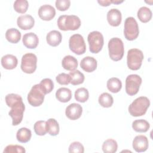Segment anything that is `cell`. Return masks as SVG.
<instances>
[{
    "label": "cell",
    "mask_w": 153,
    "mask_h": 153,
    "mask_svg": "<svg viewBox=\"0 0 153 153\" xmlns=\"http://www.w3.org/2000/svg\"><path fill=\"white\" fill-rule=\"evenodd\" d=\"M143 59V54L140 50L131 48L128 51L127 63L131 70L136 71L140 69Z\"/></svg>",
    "instance_id": "5"
},
{
    "label": "cell",
    "mask_w": 153,
    "mask_h": 153,
    "mask_svg": "<svg viewBox=\"0 0 153 153\" xmlns=\"http://www.w3.org/2000/svg\"><path fill=\"white\" fill-rule=\"evenodd\" d=\"M56 7L59 11H66L68 10L71 5L69 0H57L55 3Z\"/></svg>",
    "instance_id": "39"
},
{
    "label": "cell",
    "mask_w": 153,
    "mask_h": 153,
    "mask_svg": "<svg viewBox=\"0 0 153 153\" xmlns=\"http://www.w3.org/2000/svg\"><path fill=\"white\" fill-rule=\"evenodd\" d=\"M23 45L27 48L34 49L35 48L39 42V39L37 35L33 33H27L25 34L22 38Z\"/></svg>",
    "instance_id": "18"
},
{
    "label": "cell",
    "mask_w": 153,
    "mask_h": 153,
    "mask_svg": "<svg viewBox=\"0 0 153 153\" xmlns=\"http://www.w3.org/2000/svg\"><path fill=\"white\" fill-rule=\"evenodd\" d=\"M57 82L61 85H68L71 83V77L69 74L65 73L59 74L56 78Z\"/></svg>",
    "instance_id": "38"
},
{
    "label": "cell",
    "mask_w": 153,
    "mask_h": 153,
    "mask_svg": "<svg viewBox=\"0 0 153 153\" xmlns=\"http://www.w3.org/2000/svg\"><path fill=\"white\" fill-rule=\"evenodd\" d=\"M45 94L41 90L39 84L34 85L27 94V101L32 106H39L44 102Z\"/></svg>",
    "instance_id": "9"
},
{
    "label": "cell",
    "mask_w": 153,
    "mask_h": 153,
    "mask_svg": "<svg viewBox=\"0 0 153 153\" xmlns=\"http://www.w3.org/2000/svg\"><path fill=\"white\" fill-rule=\"evenodd\" d=\"M32 136L31 131L26 127L20 128L16 133L17 140L21 143H26L30 140Z\"/></svg>",
    "instance_id": "25"
},
{
    "label": "cell",
    "mask_w": 153,
    "mask_h": 153,
    "mask_svg": "<svg viewBox=\"0 0 153 153\" xmlns=\"http://www.w3.org/2000/svg\"><path fill=\"white\" fill-rule=\"evenodd\" d=\"M118 148L117 142L112 139L106 140L102 145V150L105 153H114Z\"/></svg>",
    "instance_id": "29"
},
{
    "label": "cell",
    "mask_w": 153,
    "mask_h": 153,
    "mask_svg": "<svg viewBox=\"0 0 153 153\" xmlns=\"http://www.w3.org/2000/svg\"><path fill=\"white\" fill-rule=\"evenodd\" d=\"M69 75L71 77V84L74 85L82 84L85 79L84 74L78 70L71 71Z\"/></svg>",
    "instance_id": "30"
},
{
    "label": "cell",
    "mask_w": 153,
    "mask_h": 153,
    "mask_svg": "<svg viewBox=\"0 0 153 153\" xmlns=\"http://www.w3.org/2000/svg\"><path fill=\"white\" fill-rule=\"evenodd\" d=\"M142 84L141 77L136 74H131L127 76L126 79V91L129 96L136 94Z\"/></svg>",
    "instance_id": "10"
},
{
    "label": "cell",
    "mask_w": 153,
    "mask_h": 153,
    "mask_svg": "<svg viewBox=\"0 0 153 153\" xmlns=\"http://www.w3.org/2000/svg\"><path fill=\"white\" fill-rule=\"evenodd\" d=\"M107 88L112 93H116L120 91L122 87L121 81L116 77H113L109 79L107 81Z\"/></svg>",
    "instance_id": "26"
},
{
    "label": "cell",
    "mask_w": 153,
    "mask_h": 153,
    "mask_svg": "<svg viewBox=\"0 0 153 153\" xmlns=\"http://www.w3.org/2000/svg\"><path fill=\"white\" fill-rule=\"evenodd\" d=\"M137 17L143 23L148 22L152 18V11L146 7H140L137 11Z\"/></svg>",
    "instance_id": "28"
},
{
    "label": "cell",
    "mask_w": 153,
    "mask_h": 153,
    "mask_svg": "<svg viewBox=\"0 0 153 153\" xmlns=\"http://www.w3.org/2000/svg\"><path fill=\"white\" fill-rule=\"evenodd\" d=\"M5 38L10 42L16 44L20 40L21 33L16 28H10L6 31Z\"/></svg>",
    "instance_id": "24"
},
{
    "label": "cell",
    "mask_w": 153,
    "mask_h": 153,
    "mask_svg": "<svg viewBox=\"0 0 153 153\" xmlns=\"http://www.w3.org/2000/svg\"><path fill=\"white\" fill-rule=\"evenodd\" d=\"M82 112V106L78 103H73L69 105L65 111L66 117L71 120H76L80 118Z\"/></svg>",
    "instance_id": "12"
},
{
    "label": "cell",
    "mask_w": 153,
    "mask_h": 153,
    "mask_svg": "<svg viewBox=\"0 0 153 153\" xmlns=\"http://www.w3.org/2000/svg\"><path fill=\"white\" fill-rule=\"evenodd\" d=\"M56 99L63 103L69 102L72 97V91L66 87H61L56 92Z\"/></svg>",
    "instance_id": "22"
},
{
    "label": "cell",
    "mask_w": 153,
    "mask_h": 153,
    "mask_svg": "<svg viewBox=\"0 0 153 153\" xmlns=\"http://www.w3.org/2000/svg\"><path fill=\"white\" fill-rule=\"evenodd\" d=\"M97 60L93 57L87 56L83 58L80 63L81 68L87 72H92L97 68Z\"/></svg>",
    "instance_id": "17"
},
{
    "label": "cell",
    "mask_w": 153,
    "mask_h": 153,
    "mask_svg": "<svg viewBox=\"0 0 153 153\" xmlns=\"http://www.w3.org/2000/svg\"><path fill=\"white\" fill-rule=\"evenodd\" d=\"M14 10L19 13H25L27 11L29 4L26 0H16L14 3Z\"/></svg>",
    "instance_id": "34"
},
{
    "label": "cell",
    "mask_w": 153,
    "mask_h": 153,
    "mask_svg": "<svg viewBox=\"0 0 153 153\" xmlns=\"http://www.w3.org/2000/svg\"><path fill=\"white\" fill-rule=\"evenodd\" d=\"M84 152V146L79 142H72L69 146V152L70 153H83Z\"/></svg>",
    "instance_id": "37"
},
{
    "label": "cell",
    "mask_w": 153,
    "mask_h": 153,
    "mask_svg": "<svg viewBox=\"0 0 153 153\" xmlns=\"http://www.w3.org/2000/svg\"><path fill=\"white\" fill-rule=\"evenodd\" d=\"M150 105L149 99L140 96L136 99L128 106V112L131 116L139 117L143 115Z\"/></svg>",
    "instance_id": "2"
},
{
    "label": "cell",
    "mask_w": 153,
    "mask_h": 153,
    "mask_svg": "<svg viewBox=\"0 0 153 153\" xmlns=\"http://www.w3.org/2000/svg\"><path fill=\"white\" fill-rule=\"evenodd\" d=\"M47 133L51 136H56L59 133V125L54 118H50L46 121Z\"/></svg>",
    "instance_id": "27"
},
{
    "label": "cell",
    "mask_w": 153,
    "mask_h": 153,
    "mask_svg": "<svg viewBox=\"0 0 153 153\" xmlns=\"http://www.w3.org/2000/svg\"><path fill=\"white\" fill-rule=\"evenodd\" d=\"M37 57L33 53H26L22 56L21 69L26 74H32L36 69Z\"/></svg>",
    "instance_id": "11"
},
{
    "label": "cell",
    "mask_w": 153,
    "mask_h": 153,
    "mask_svg": "<svg viewBox=\"0 0 153 153\" xmlns=\"http://www.w3.org/2000/svg\"><path fill=\"white\" fill-rule=\"evenodd\" d=\"M97 2L102 6L107 7L112 3V0H98Z\"/></svg>",
    "instance_id": "40"
},
{
    "label": "cell",
    "mask_w": 153,
    "mask_h": 153,
    "mask_svg": "<svg viewBox=\"0 0 153 153\" xmlns=\"http://www.w3.org/2000/svg\"><path fill=\"white\" fill-rule=\"evenodd\" d=\"M123 1H119V0H112V3L115 4H118L120 3H122Z\"/></svg>",
    "instance_id": "41"
},
{
    "label": "cell",
    "mask_w": 153,
    "mask_h": 153,
    "mask_svg": "<svg viewBox=\"0 0 153 153\" xmlns=\"http://www.w3.org/2000/svg\"><path fill=\"white\" fill-rule=\"evenodd\" d=\"M17 26L23 30H29L32 29L35 24L34 19L32 16L25 14L19 16L17 20Z\"/></svg>",
    "instance_id": "15"
},
{
    "label": "cell",
    "mask_w": 153,
    "mask_h": 153,
    "mask_svg": "<svg viewBox=\"0 0 153 153\" xmlns=\"http://www.w3.org/2000/svg\"><path fill=\"white\" fill-rule=\"evenodd\" d=\"M133 148L137 152H145L148 148V140L144 135L136 136L133 140Z\"/></svg>",
    "instance_id": "14"
},
{
    "label": "cell",
    "mask_w": 153,
    "mask_h": 153,
    "mask_svg": "<svg viewBox=\"0 0 153 153\" xmlns=\"http://www.w3.org/2000/svg\"><path fill=\"white\" fill-rule=\"evenodd\" d=\"M63 68L68 71H75L78 67V61L74 56L68 55L63 57L62 62Z\"/></svg>",
    "instance_id": "21"
},
{
    "label": "cell",
    "mask_w": 153,
    "mask_h": 153,
    "mask_svg": "<svg viewBox=\"0 0 153 153\" xmlns=\"http://www.w3.org/2000/svg\"><path fill=\"white\" fill-rule=\"evenodd\" d=\"M26 152L24 147L17 145H9L7 146L4 150V153H25Z\"/></svg>",
    "instance_id": "36"
},
{
    "label": "cell",
    "mask_w": 153,
    "mask_h": 153,
    "mask_svg": "<svg viewBox=\"0 0 153 153\" xmlns=\"http://www.w3.org/2000/svg\"><path fill=\"white\" fill-rule=\"evenodd\" d=\"M150 127L149 123L145 120H136L132 123V128L136 132H146Z\"/></svg>",
    "instance_id": "23"
},
{
    "label": "cell",
    "mask_w": 153,
    "mask_h": 153,
    "mask_svg": "<svg viewBox=\"0 0 153 153\" xmlns=\"http://www.w3.org/2000/svg\"><path fill=\"white\" fill-rule=\"evenodd\" d=\"M89 44V49L92 53H98L102 50L104 39L102 34L99 31H93L90 32L87 37Z\"/></svg>",
    "instance_id": "7"
},
{
    "label": "cell",
    "mask_w": 153,
    "mask_h": 153,
    "mask_svg": "<svg viewBox=\"0 0 153 153\" xmlns=\"http://www.w3.org/2000/svg\"><path fill=\"white\" fill-rule=\"evenodd\" d=\"M109 55L114 61L120 60L124 55V48L122 40L119 38H112L108 42Z\"/></svg>",
    "instance_id": "4"
},
{
    "label": "cell",
    "mask_w": 153,
    "mask_h": 153,
    "mask_svg": "<svg viewBox=\"0 0 153 153\" xmlns=\"http://www.w3.org/2000/svg\"><path fill=\"white\" fill-rule=\"evenodd\" d=\"M122 16L120 11L117 8L111 9L107 13V20L112 26H118L121 22Z\"/></svg>",
    "instance_id": "16"
},
{
    "label": "cell",
    "mask_w": 153,
    "mask_h": 153,
    "mask_svg": "<svg viewBox=\"0 0 153 153\" xmlns=\"http://www.w3.org/2000/svg\"><path fill=\"white\" fill-rule=\"evenodd\" d=\"M18 63V60L15 56L12 54H6L1 58V65L6 69H14Z\"/></svg>",
    "instance_id": "19"
},
{
    "label": "cell",
    "mask_w": 153,
    "mask_h": 153,
    "mask_svg": "<svg viewBox=\"0 0 153 153\" xmlns=\"http://www.w3.org/2000/svg\"><path fill=\"white\" fill-rule=\"evenodd\" d=\"M57 26L62 30H75L80 27L81 20L75 15H62L57 19Z\"/></svg>",
    "instance_id": "3"
},
{
    "label": "cell",
    "mask_w": 153,
    "mask_h": 153,
    "mask_svg": "<svg viewBox=\"0 0 153 153\" xmlns=\"http://www.w3.org/2000/svg\"><path fill=\"white\" fill-rule=\"evenodd\" d=\"M62 36L61 33L55 30L49 32L46 36L47 43L52 47H56L59 45L62 41Z\"/></svg>",
    "instance_id": "20"
},
{
    "label": "cell",
    "mask_w": 153,
    "mask_h": 153,
    "mask_svg": "<svg viewBox=\"0 0 153 153\" xmlns=\"http://www.w3.org/2000/svg\"><path fill=\"white\" fill-rule=\"evenodd\" d=\"M5 102L11 108L8 114L12 118L13 126H17L23 120L25 109L22 97L17 94H8L5 96Z\"/></svg>",
    "instance_id": "1"
},
{
    "label": "cell",
    "mask_w": 153,
    "mask_h": 153,
    "mask_svg": "<svg viewBox=\"0 0 153 153\" xmlns=\"http://www.w3.org/2000/svg\"><path fill=\"white\" fill-rule=\"evenodd\" d=\"M33 129L35 133L39 136L45 135L47 133V127L46 121L40 120L36 121L33 126Z\"/></svg>",
    "instance_id": "35"
},
{
    "label": "cell",
    "mask_w": 153,
    "mask_h": 153,
    "mask_svg": "<svg viewBox=\"0 0 153 153\" xmlns=\"http://www.w3.org/2000/svg\"><path fill=\"white\" fill-rule=\"evenodd\" d=\"M88 97L89 93L85 88H79L75 92V99L79 102L84 103L88 100Z\"/></svg>",
    "instance_id": "32"
},
{
    "label": "cell",
    "mask_w": 153,
    "mask_h": 153,
    "mask_svg": "<svg viewBox=\"0 0 153 153\" xmlns=\"http://www.w3.org/2000/svg\"><path fill=\"white\" fill-rule=\"evenodd\" d=\"M56 15L55 8L48 4L41 6L38 10V16L43 20L49 21L53 19Z\"/></svg>",
    "instance_id": "13"
},
{
    "label": "cell",
    "mask_w": 153,
    "mask_h": 153,
    "mask_svg": "<svg viewBox=\"0 0 153 153\" xmlns=\"http://www.w3.org/2000/svg\"><path fill=\"white\" fill-rule=\"evenodd\" d=\"M139 33L138 24L133 17H127L124 22V35L125 38L128 41L136 39Z\"/></svg>",
    "instance_id": "6"
},
{
    "label": "cell",
    "mask_w": 153,
    "mask_h": 153,
    "mask_svg": "<svg viewBox=\"0 0 153 153\" xmlns=\"http://www.w3.org/2000/svg\"><path fill=\"white\" fill-rule=\"evenodd\" d=\"M39 84L45 94L51 93L54 88V83L50 78L43 79Z\"/></svg>",
    "instance_id": "33"
},
{
    "label": "cell",
    "mask_w": 153,
    "mask_h": 153,
    "mask_svg": "<svg viewBox=\"0 0 153 153\" xmlns=\"http://www.w3.org/2000/svg\"><path fill=\"white\" fill-rule=\"evenodd\" d=\"M98 100L99 104L104 108H109L114 103V99L112 95L108 93H103L101 94L99 97Z\"/></svg>",
    "instance_id": "31"
},
{
    "label": "cell",
    "mask_w": 153,
    "mask_h": 153,
    "mask_svg": "<svg viewBox=\"0 0 153 153\" xmlns=\"http://www.w3.org/2000/svg\"><path fill=\"white\" fill-rule=\"evenodd\" d=\"M69 47L77 55L84 54L86 51V45L83 36L80 34L72 35L69 40Z\"/></svg>",
    "instance_id": "8"
}]
</instances>
